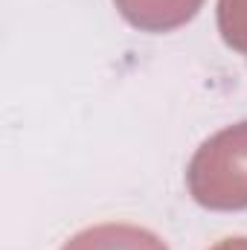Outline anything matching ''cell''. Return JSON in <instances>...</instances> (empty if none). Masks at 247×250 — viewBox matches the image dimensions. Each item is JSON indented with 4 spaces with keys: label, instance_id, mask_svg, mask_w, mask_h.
<instances>
[{
    "label": "cell",
    "instance_id": "obj_1",
    "mask_svg": "<svg viewBox=\"0 0 247 250\" xmlns=\"http://www.w3.org/2000/svg\"><path fill=\"white\" fill-rule=\"evenodd\" d=\"M186 187L206 209H247V123L227 125L198 146L186 166Z\"/></svg>",
    "mask_w": 247,
    "mask_h": 250
},
{
    "label": "cell",
    "instance_id": "obj_2",
    "mask_svg": "<svg viewBox=\"0 0 247 250\" xmlns=\"http://www.w3.org/2000/svg\"><path fill=\"white\" fill-rule=\"evenodd\" d=\"M204 0H114L117 12L143 32H169L189 23Z\"/></svg>",
    "mask_w": 247,
    "mask_h": 250
},
{
    "label": "cell",
    "instance_id": "obj_3",
    "mask_svg": "<svg viewBox=\"0 0 247 250\" xmlns=\"http://www.w3.org/2000/svg\"><path fill=\"white\" fill-rule=\"evenodd\" d=\"M62 250H169L160 236L134 224H99L76 233Z\"/></svg>",
    "mask_w": 247,
    "mask_h": 250
},
{
    "label": "cell",
    "instance_id": "obj_4",
    "mask_svg": "<svg viewBox=\"0 0 247 250\" xmlns=\"http://www.w3.org/2000/svg\"><path fill=\"white\" fill-rule=\"evenodd\" d=\"M218 32L227 47L247 56V0H218Z\"/></svg>",
    "mask_w": 247,
    "mask_h": 250
},
{
    "label": "cell",
    "instance_id": "obj_5",
    "mask_svg": "<svg viewBox=\"0 0 247 250\" xmlns=\"http://www.w3.org/2000/svg\"><path fill=\"white\" fill-rule=\"evenodd\" d=\"M209 250H247V239H242V236H236V239H224V242H218L215 248Z\"/></svg>",
    "mask_w": 247,
    "mask_h": 250
}]
</instances>
